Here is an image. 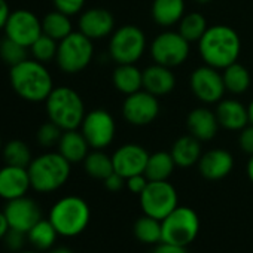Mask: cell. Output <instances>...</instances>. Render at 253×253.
<instances>
[{
	"mask_svg": "<svg viewBox=\"0 0 253 253\" xmlns=\"http://www.w3.org/2000/svg\"><path fill=\"white\" fill-rule=\"evenodd\" d=\"M216 116L222 128L229 131H240L250 124L247 107L234 98H222L217 103Z\"/></svg>",
	"mask_w": 253,
	"mask_h": 253,
	"instance_id": "44dd1931",
	"label": "cell"
},
{
	"mask_svg": "<svg viewBox=\"0 0 253 253\" xmlns=\"http://www.w3.org/2000/svg\"><path fill=\"white\" fill-rule=\"evenodd\" d=\"M198 52L204 64L223 70L238 61L241 39L232 27L216 24L209 27L198 41Z\"/></svg>",
	"mask_w": 253,
	"mask_h": 253,
	"instance_id": "6da1fadb",
	"label": "cell"
},
{
	"mask_svg": "<svg viewBox=\"0 0 253 253\" xmlns=\"http://www.w3.org/2000/svg\"><path fill=\"white\" fill-rule=\"evenodd\" d=\"M176 86V76L170 67L154 63L143 70V89L154 94L155 97H163L170 94Z\"/></svg>",
	"mask_w": 253,
	"mask_h": 253,
	"instance_id": "7402d4cb",
	"label": "cell"
},
{
	"mask_svg": "<svg viewBox=\"0 0 253 253\" xmlns=\"http://www.w3.org/2000/svg\"><path fill=\"white\" fill-rule=\"evenodd\" d=\"M9 81L17 95L30 103L45 101L51 91L55 88L46 66L35 58H27L11 67Z\"/></svg>",
	"mask_w": 253,
	"mask_h": 253,
	"instance_id": "7a4b0ae2",
	"label": "cell"
},
{
	"mask_svg": "<svg viewBox=\"0 0 253 253\" xmlns=\"http://www.w3.org/2000/svg\"><path fill=\"white\" fill-rule=\"evenodd\" d=\"M146 51L145 32L133 24H125L110 35L109 55L116 64H136Z\"/></svg>",
	"mask_w": 253,
	"mask_h": 253,
	"instance_id": "52a82bcc",
	"label": "cell"
},
{
	"mask_svg": "<svg viewBox=\"0 0 253 253\" xmlns=\"http://www.w3.org/2000/svg\"><path fill=\"white\" fill-rule=\"evenodd\" d=\"M9 229H11V228H9L8 219H6L3 210H0V241H3V238H5V235L8 234Z\"/></svg>",
	"mask_w": 253,
	"mask_h": 253,
	"instance_id": "f6af8a7d",
	"label": "cell"
},
{
	"mask_svg": "<svg viewBox=\"0 0 253 253\" xmlns=\"http://www.w3.org/2000/svg\"><path fill=\"white\" fill-rule=\"evenodd\" d=\"M189 86L192 94L204 104L219 103L226 91L223 76L222 73H219V69H214L207 64L197 67L191 73Z\"/></svg>",
	"mask_w": 253,
	"mask_h": 253,
	"instance_id": "4fadbf2b",
	"label": "cell"
},
{
	"mask_svg": "<svg viewBox=\"0 0 253 253\" xmlns=\"http://www.w3.org/2000/svg\"><path fill=\"white\" fill-rule=\"evenodd\" d=\"M149 51L154 63L173 69L188 60L191 43L179 32L166 30L152 41Z\"/></svg>",
	"mask_w": 253,
	"mask_h": 253,
	"instance_id": "30bf717a",
	"label": "cell"
},
{
	"mask_svg": "<svg viewBox=\"0 0 253 253\" xmlns=\"http://www.w3.org/2000/svg\"><path fill=\"white\" fill-rule=\"evenodd\" d=\"M32 51V57L43 64L51 63L57 57L58 51V42L46 35H42L35 41V43L29 48Z\"/></svg>",
	"mask_w": 253,
	"mask_h": 253,
	"instance_id": "e575fe53",
	"label": "cell"
},
{
	"mask_svg": "<svg viewBox=\"0 0 253 253\" xmlns=\"http://www.w3.org/2000/svg\"><path fill=\"white\" fill-rule=\"evenodd\" d=\"M48 219L60 237L73 238L81 235L89 225L91 209L82 197L66 195L52 204Z\"/></svg>",
	"mask_w": 253,
	"mask_h": 253,
	"instance_id": "277c9868",
	"label": "cell"
},
{
	"mask_svg": "<svg viewBox=\"0 0 253 253\" xmlns=\"http://www.w3.org/2000/svg\"><path fill=\"white\" fill-rule=\"evenodd\" d=\"M247 110H249V122L253 124V100H252L250 104L247 106Z\"/></svg>",
	"mask_w": 253,
	"mask_h": 253,
	"instance_id": "c3c4849f",
	"label": "cell"
},
{
	"mask_svg": "<svg viewBox=\"0 0 253 253\" xmlns=\"http://www.w3.org/2000/svg\"><path fill=\"white\" fill-rule=\"evenodd\" d=\"M79 32L91 41H100L115 32V18L110 11L104 8H91L82 11L79 15Z\"/></svg>",
	"mask_w": 253,
	"mask_h": 253,
	"instance_id": "e0dca14e",
	"label": "cell"
},
{
	"mask_svg": "<svg viewBox=\"0 0 253 253\" xmlns=\"http://www.w3.org/2000/svg\"><path fill=\"white\" fill-rule=\"evenodd\" d=\"M170 152H171V157L177 167L188 169V167L198 164V161L203 155L201 142L191 134L182 136L173 143Z\"/></svg>",
	"mask_w": 253,
	"mask_h": 253,
	"instance_id": "d4e9b609",
	"label": "cell"
},
{
	"mask_svg": "<svg viewBox=\"0 0 253 253\" xmlns=\"http://www.w3.org/2000/svg\"><path fill=\"white\" fill-rule=\"evenodd\" d=\"M58 232L51 223L49 219H41L29 232H27V241L32 246V249L38 252H48L52 247H55Z\"/></svg>",
	"mask_w": 253,
	"mask_h": 253,
	"instance_id": "4316f807",
	"label": "cell"
},
{
	"mask_svg": "<svg viewBox=\"0 0 253 253\" xmlns=\"http://www.w3.org/2000/svg\"><path fill=\"white\" fill-rule=\"evenodd\" d=\"M246 173H247V177L249 180L253 183V155H250L249 161H247V166H246Z\"/></svg>",
	"mask_w": 253,
	"mask_h": 253,
	"instance_id": "bcb514c9",
	"label": "cell"
},
{
	"mask_svg": "<svg viewBox=\"0 0 253 253\" xmlns=\"http://www.w3.org/2000/svg\"><path fill=\"white\" fill-rule=\"evenodd\" d=\"M61 136H63V130L60 126L57 124L48 121L39 126V130L36 133V140H38L39 146H42L45 149H51L58 145Z\"/></svg>",
	"mask_w": 253,
	"mask_h": 253,
	"instance_id": "8d00e7d4",
	"label": "cell"
},
{
	"mask_svg": "<svg viewBox=\"0 0 253 253\" xmlns=\"http://www.w3.org/2000/svg\"><path fill=\"white\" fill-rule=\"evenodd\" d=\"M238 145H240V149L244 154L253 155V124L246 125L243 130H240Z\"/></svg>",
	"mask_w": 253,
	"mask_h": 253,
	"instance_id": "ab89813d",
	"label": "cell"
},
{
	"mask_svg": "<svg viewBox=\"0 0 253 253\" xmlns=\"http://www.w3.org/2000/svg\"><path fill=\"white\" fill-rule=\"evenodd\" d=\"M2 148H3V142H2V137H0V154H2Z\"/></svg>",
	"mask_w": 253,
	"mask_h": 253,
	"instance_id": "816d5d0a",
	"label": "cell"
},
{
	"mask_svg": "<svg viewBox=\"0 0 253 253\" xmlns=\"http://www.w3.org/2000/svg\"><path fill=\"white\" fill-rule=\"evenodd\" d=\"M27 49L24 45L5 38L2 42H0V58L5 64H8L9 67H14L17 64H20L21 61L27 60Z\"/></svg>",
	"mask_w": 253,
	"mask_h": 253,
	"instance_id": "d590c367",
	"label": "cell"
},
{
	"mask_svg": "<svg viewBox=\"0 0 253 253\" xmlns=\"http://www.w3.org/2000/svg\"><path fill=\"white\" fill-rule=\"evenodd\" d=\"M219 121L216 112L207 107H195L188 113L186 128L191 136L198 139L200 142H209L214 139L219 130Z\"/></svg>",
	"mask_w": 253,
	"mask_h": 253,
	"instance_id": "ffe728a7",
	"label": "cell"
},
{
	"mask_svg": "<svg viewBox=\"0 0 253 253\" xmlns=\"http://www.w3.org/2000/svg\"><path fill=\"white\" fill-rule=\"evenodd\" d=\"M5 35L26 48H30L35 41L43 35L42 20H39V17L29 9L12 11L5 26Z\"/></svg>",
	"mask_w": 253,
	"mask_h": 253,
	"instance_id": "5bb4252c",
	"label": "cell"
},
{
	"mask_svg": "<svg viewBox=\"0 0 253 253\" xmlns=\"http://www.w3.org/2000/svg\"><path fill=\"white\" fill-rule=\"evenodd\" d=\"M11 8L6 0H0V30H5V26L11 17Z\"/></svg>",
	"mask_w": 253,
	"mask_h": 253,
	"instance_id": "ee69618b",
	"label": "cell"
},
{
	"mask_svg": "<svg viewBox=\"0 0 253 253\" xmlns=\"http://www.w3.org/2000/svg\"><path fill=\"white\" fill-rule=\"evenodd\" d=\"M48 253H73V252L67 247H52L51 250H48Z\"/></svg>",
	"mask_w": 253,
	"mask_h": 253,
	"instance_id": "7dc6e473",
	"label": "cell"
},
{
	"mask_svg": "<svg viewBox=\"0 0 253 253\" xmlns=\"http://www.w3.org/2000/svg\"><path fill=\"white\" fill-rule=\"evenodd\" d=\"M209 29L207 26V20L203 14L200 12H189L185 14L183 18L180 20V23L177 24V32L189 42L194 43L203 38V35L206 33V30Z\"/></svg>",
	"mask_w": 253,
	"mask_h": 253,
	"instance_id": "836d02e7",
	"label": "cell"
},
{
	"mask_svg": "<svg viewBox=\"0 0 253 253\" xmlns=\"http://www.w3.org/2000/svg\"><path fill=\"white\" fill-rule=\"evenodd\" d=\"M176 167L177 166L171 157V152L158 151L149 155L145 176L149 180H169Z\"/></svg>",
	"mask_w": 253,
	"mask_h": 253,
	"instance_id": "83f0119b",
	"label": "cell"
},
{
	"mask_svg": "<svg viewBox=\"0 0 253 253\" xmlns=\"http://www.w3.org/2000/svg\"><path fill=\"white\" fill-rule=\"evenodd\" d=\"M2 243L12 253H18V252L24 250L26 249V244H29L27 234H24L21 231H17V229H9Z\"/></svg>",
	"mask_w": 253,
	"mask_h": 253,
	"instance_id": "74e56055",
	"label": "cell"
},
{
	"mask_svg": "<svg viewBox=\"0 0 253 253\" xmlns=\"http://www.w3.org/2000/svg\"><path fill=\"white\" fill-rule=\"evenodd\" d=\"M32 189L29 170L26 167L8 166L0 169V198L11 201L27 195Z\"/></svg>",
	"mask_w": 253,
	"mask_h": 253,
	"instance_id": "ac0fdd59",
	"label": "cell"
},
{
	"mask_svg": "<svg viewBox=\"0 0 253 253\" xmlns=\"http://www.w3.org/2000/svg\"><path fill=\"white\" fill-rule=\"evenodd\" d=\"M148 183H149V179L145 174H136V176L125 179V188L128 189L130 192L137 194V195H140L145 191Z\"/></svg>",
	"mask_w": 253,
	"mask_h": 253,
	"instance_id": "60d3db41",
	"label": "cell"
},
{
	"mask_svg": "<svg viewBox=\"0 0 253 253\" xmlns=\"http://www.w3.org/2000/svg\"><path fill=\"white\" fill-rule=\"evenodd\" d=\"M32 189L39 194H51L64 186L72 173V164L57 151L35 157L27 167Z\"/></svg>",
	"mask_w": 253,
	"mask_h": 253,
	"instance_id": "3957f363",
	"label": "cell"
},
{
	"mask_svg": "<svg viewBox=\"0 0 253 253\" xmlns=\"http://www.w3.org/2000/svg\"><path fill=\"white\" fill-rule=\"evenodd\" d=\"M54 8L69 17L78 15L84 11L85 0H52Z\"/></svg>",
	"mask_w": 253,
	"mask_h": 253,
	"instance_id": "f35d334b",
	"label": "cell"
},
{
	"mask_svg": "<svg viewBox=\"0 0 253 253\" xmlns=\"http://www.w3.org/2000/svg\"><path fill=\"white\" fill-rule=\"evenodd\" d=\"M133 232L136 235V238L145 244H157L163 241V226H161V220L143 214L142 217H139L134 222L133 226Z\"/></svg>",
	"mask_w": 253,
	"mask_h": 253,
	"instance_id": "1f68e13d",
	"label": "cell"
},
{
	"mask_svg": "<svg viewBox=\"0 0 253 253\" xmlns=\"http://www.w3.org/2000/svg\"><path fill=\"white\" fill-rule=\"evenodd\" d=\"M42 30H43V35L60 42L73 32V24H72V20L69 15L55 9V11L48 12L43 17Z\"/></svg>",
	"mask_w": 253,
	"mask_h": 253,
	"instance_id": "f1b7e54d",
	"label": "cell"
},
{
	"mask_svg": "<svg viewBox=\"0 0 253 253\" xmlns=\"http://www.w3.org/2000/svg\"><path fill=\"white\" fill-rule=\"evenodd\" d=\"M18 253H42V252H38V250H35V249H24V250H21V252H18Z\"/></svg>",
	"mask_w": 253,
	"mask_h": 253,
	"instance_id": "681fc988",
	"label": "cell"
},
{
	"mask_svg": "<svg viewBox=\"0 0 253 253\" xmlns=\"http://www.w3.org/2000/svg\"><path fill=\"white\" fill-rule=\"evenodd\" d=\"M81 131L91 149H106L115 139L116 124L106 109H94L85 115Z\"/></svg>",
	"mask_w": 253,
	"mask_h": 253,
	"instance_id": "8fae6325",
	"label": "cell"
},
{
	"mask_svg": "<svg viewBox=\"0 0 253 253\" xmlns=\"http://www.w3.org/2000/svg\"><path fill=\"white\" fill-rule=\"evenodd\" d=\"M2 158L5 164L8 166H17V167H29L33 161L32 149L29 145L23 140L14 139L3 145L2 148Z\"/></svg>",
	"mask_w": 253,
	"mask_h": 253,
	"instance_id": "d6a6232c",
	"label": "cell"
},
{
	"mask_svg": "<svg viewBox=\"0 0 253 253\" xmlns=\"http://www.w3.org/2000/svg\"><path fill=\"white\" fill-rule=\"evenodd\" d=\"M197 3H200V5H207V3H210L211 0H195Z\"/></svg>",
	"mask_w": 253,
	"mask_h": 253,
	"instance_id": "f907efd6",
	"label": "cell"
},
{
	"mask_svg": "<svg viewBox=\"0 0 253 253\" xmlns=\"http://www.w3.org/2000/svg\"><path fill=\"white\" fill-rule=\"evenodd\" d=\"M161 106L158 97L145 89L126 95L122 103L124 119L134 126H145L152 124L158 118Z\"/></svg>",
	"mask_w": 253,
	"mask_h": 253,
	"instance_id": "7c38bea8",
	"label": "cell"
},
{
	"mask_svg": "<svg viewBox=\"0 0 253 253\" xmlns=\"http://www.w3.org/2000/svg\"><path fill=\"white\" fill-rule=\"evenodd\" d=\"M84 169L89 177L97 180H104L115 171L112 155L109 157L103 149H92L84 160Z\"/></svg>",
	"mask_w": 253,
	"mask_h": 253,
	"instance_id": "f546056e",
	"label": "cell"
},
{
	"mask_svg": "<svg viewBox=\"0 0 253 253\" xmlns=\"http://www.w3.org/2000/svg\"><path fill=\"white\" fill-rule=\"evenodd\" d=\"M234 169V157L225 149H210L198 161V171L207 180H222Z\"/></svg>",
	"mask_w": 253,
	"mask_h": 253,
	"instance_id": "d6986e66",
	"label": "cell"
},
{
	"mask_svg": "<svg viewBox=\"0 0 253 253\" xmlns=\"http://www.w3.org/2000/svg\"><path fill=\"white\" fill-rule=\"evenodd\" d=\"M163 241L176 246H189L200 232V217L197 211L186 206H177L161 220Z\"/></svg>",
	"mask_w": 253,
	"mask_h": 253,
	"instance_id": "ba28073f",
	"label": "cell"
},
{
	"mask_svg": "<svg viewBox=\"0 0 253 253\" xmlns=\"http://www.w3.org/2000/svg\"><path fill=\"white\" fill-rule=\"evenodd\" d=\"M139 198L143 213L158 220L167 217L179 206L177 191L169 180H149Z\"/></svg>",
	"mask_w": 253,
	"mask_h": 253,
	"instance_id": "9c48e42d",
	"label": "cell"
},
{
	"mask_svg": "<svg viewBox=\"0 0 253 253\" xmlns=\"http://www.w3.org/2000/svg\"><path fill=\"white\" fill-rule=\"evenodd\" d=\"M223 84L226 91H229L231 94H243L249 89L252 78L249 70L240 64V63H232L231 66L223 69Z\"/></svg>",
	"mask_w": 253,
	"mask_h": 253,
	"instance_id": "4dcf8cb0",
	"label": "cell"
},
{
	"mask_svg": "<svg viewBox=\"0 0 253 253\" xmlns=\"http://www.w3.org/2000/svg\"><path fill=\"white\" fill-rule=\"evenodd\" d=\"M151 15L154 23L163 29L177 26L185 15V0H154Z\"/></svg>",
	"mask_w": 253,
	"mask_h": 253,
	"instance_id": "603a6c76",
	"label": "cell"
},
{
	"mask_svg": "<svg viewBox=\"0 0 253 253\" xmlns=\"http://www.w3.org/2000/svg\"><path fill=\"white\" fill-rule=\"evenodd\" d=\"M152 253H188V250L183 246H176V244L161 241V243H158V246L154 249Z\"/></svg>",
	"mask_w": 253,
	"mask_h": 253,
	"instance_id": "7bdbcfd3",
	"label": "cell"
},
{
	"mask_svg": "<svg viewBox=\"0 0 253 253\" xmlns=\"http://www.w3.org/2000/svg\"><path fill=\"white\" fill-rule=\"evenodd\" d=\"M94 41L86 38L84 33L72 32L67 38L58 42L57 66L67 75H75L85 70L94 57Z\"/></svg>",
	"mask_w": 253,
	"mask_h": 253,
	"instance_id": "8992f818",
	"label": "cell"
},
{
	"mask_svg": "<svg viewBox=\"0 0 253 253\" xmlns=\"http://www.w3.org/2000/svg\"><path fill=\"white\" fill-rule=\"evenodd\" d=\"M45 106L48 119L63 131L81 128L86 115L82 97L69 86H55L45 100Z\"/></svg>",
	"mask_w": 253,
	"mask_h": 253,
	"instance_id": "5b68a950",
	"label": "cell"
},
{
	"mask_svg": "<svg viewBox=\"0 0 253 253\" xmlns=\"http://www.w3.org/2000/svg\"><path fill=\"white\" fill-rule=\"evenodd\" d=\"M149 152L137 143H125L112 154L113 170L124 179L136 174H145Z\"/></svg>",
	"mask_w": 253,
	"mask_h": 253,
	"instance_id": "2e32d148",
	"label": "cell"
},
{
	"mask_svg": "<svg viewBox=\"0 0 253 253\" xmlns=\"http://www.w3.org/2000/svg\"><path fill=\"white\" fill-rule=\"evenodd\" d=\"M57 148H58V152L70 164L84 163V160L89 154V145H88L86 139L84 137L82 131H78V130L63 131V136H61Z\"/></svg>",
	"mask_w": 253,
	"mask_h": 253,
	"instance_id": "cb8c5ba5",
	"label": "cell"
},
{
	"mask_svg": "<svg viewBox=\"0 0 253 253\" xmlns=\"http://www.w3.org/2000/svg\"><path fill=\"white\" fill-rule=\"evenodd\" d=\"M103 183H104V188L110 192H118L122 188H125V179L121 174H118L116 171H113L110 176H107L103 180Z\"/></svg>",
	"mask_w": 253,
	"mask_h": 253,
	"instance_id": "b9f144b4",
	"label": "cell"
},
{
	"mask_svg": "<svg viewBox=\"0 0 253 253\" xmlns=\"http://www.w3.org/2000/svg\"><path fill=\"white\" fill-rule=\"evenodd\" d=\"M113 86L125 94L130 95L143 88V70L136 64H118L112 75Z\"/></svg>",
	"mask_w": 253,
	"mask_h": 253,
	"instance_id": "484cf974",
	"label": "cell"
},
{
	"mask_svg": "<svg viewBox=\"0 0 253 253\" xmlns=\"http://www.w3.org/2000/svg\"><path fill=\"white\" fill-rule=\"evenodd\" d=\"M3 213L8 219L9 228L24 234H27L42 219L41 206L27 195L6 201Z\"/></svg>",
	"mask_w": 253,
	"mask_h": 253,
	"instance_id": "9a60e30c",
	"label": "cell"
}]
</instances>
